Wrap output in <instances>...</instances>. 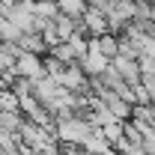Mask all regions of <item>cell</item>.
Masks as SVG:
<instances>
[{
    "label": "cell",
    "instance_id": "52a82bcc",
    "mask_svg": "<svg viewBox=\"0 0 155 155\" xmlns=\"http://www.w3.org/2000/svg\"><path fill=\"white\" fill-rule=\"evenodd\" d=\"M81 24L87 27V36H101V33H107V15H104L101 9H93V6L84 9Z\"/></svg>",
    "mask_w": 155,
    "mask_h": 155
},
{
    "label": "cell",
    "instance_id": "6da1fadb",
    "mask_svg": "<svg viewBox=\"0 0 155 155\" xmlns=\"http://www.w3.org/2000/svg\"><path fill=\"white\" fill-rule=\"evenodd\" d=\"M57 128H54V137H57V143H84L87 140V134L93 131V125L84 119V116H66V119H60V122H54Z\"/></svg>",
    "mask_w": 155,
    "mask_h": 155
},
{
    "label": "cell",
    "instance_id": "2e32d148",
    "mask_svg": "<svg viewBox=\"0 0 155 155\" xmlns=\"http://www.w3.org/2000/svg\"><path fill=\"white\" fill-rule=\"evenodd\" d=\"M98 131H101V137L114 146L116 140L122 137V119H110V122H104V125H98Z\"/></svg>",
    "mask_w": 155,
    "mask_h": 155
},
{
    "label": "cell",
    "instance_id": "8992f818",
    "mask_svg": "<svg viewBox=\"0 0 155 155\" xmlns=\"http://www.w3.org/2000/svg\"><path fill=\"white\" fill-rule=\"evenodd\" d=\"M98 98L107 104V110L114 114V119H131V107H134V104H131V101H125V98H119L114 90H101Z\"/></svg>",
    "mask_w": 155,
    "mask_h": 155
},
{
    "label": "cell",
    "instance_id": "277c9868",
    "mask_svg": "<svg viewBox=\"0 0 155 155\" xmlns=\"http://www.w3.org/2000/svg\"><path fill=\"white\" fill-rule=\"evenodd\" d=\"M15 75L30 78V81H39V78H45L42 57H39V54H30V51H18V57H15Z\"/></svg>",
    "mask_w": 155,
    "mask_h": 155
},
{
    "label": "cell",
    "instance_id": "4fadbf2b",
    "mask_svg": "<svg viewBox=\"0 0 155 155\" xmlns=\"http://www.w3.org/2000/svg\"><path fill=\"white\" fill-rule=\"evenodd\" d=\"M98 81L104 84V90H116V87H122V84H125V78L119 75V72H116V69L110 66V63H107V66L101 69V75H98Z\"/></svg>",
    "mask_w": 155,
    "mask_h": 155
},
{
    "label": "cell",
    "instance_id": "7a4b0ae2",
    "mask_svg": "<svg viewBox=\"0 0 155 155\" xmlns=\"http://www.w3.org/2000/svg\"><path fill=\"white\" fill-rule=\"evenodd\" d=\"M57 84L63 90H69V93H90V75L78 66V63H66L63 66V72L57 75Z\"/></svg>",
    "mask_w": 155,
    "mask_h": 155
},
{
    "label": "cell",
    "instance_id": "ffe728a7",
    "mask_svg": "<svg viewBox=\"0 0 155 155\" xmlns=\"http://www.w3.org/2000/svg\"><path fill=\"white\" fill-rule=\"evenodd\" d=\"M140 84H143V90L149 93V101L155 98V75H140Z\"/></svg>",
    "mask_w": 155,
    "mask_h": 155
},
{
    "label": "cell",
    "instance_id": "ba28073f",
    "mask_svg": "<svg viewBox=\"0 0 155 155\" xmlns=\"http://www.w3.org/2000/svg\"><path fill=\"white\" fill-rule=\"evenodd\" d=\"M110 66L125 78V84H137V81H140V63H137V60H125V57L116 54V57H110Z\"/></svg>",
    "mask_w": 155,
    "mask_h": 155
},
{
    "label": "cell",
    "instance_id": "7c38bea8",
    "mask_svg": "<svg viewBox=\"0 0 155 155\" xmlns=\"http://www.w3.org/2000/svg\"><path fill=\"white\" fill-rule=\"evenodd\" d=\"M21 119H24L21 110H0V128H3V131H9V134H18Z\"/></svg>",
    "mask_w": 155,
    "mask_h": 155
},
{
    "label": "cell",
    "instance_id": "603a6c76",
    "mask_svg": "<svg viewBox=\"0 0 155 155\" xmlns=\"http://www.w3.org/2000/svg\"><path fill=\"white\" fill-rule=\"evenodd\" d=\"M0 155H3V152H0Z\"/></svg>",
    "mask_w": 155,
    "mask_h": 155
},
{
    "label": "cell",
    "instance_id": "9a60e30c",
    "mask_svg": "<svg viewBox=\"0 0 155 155\" xmlns=\"http://www.w3.org/2000/svg\"><path fill=\"white\" fill-rule=\"evenodd\" d=\"M57 9L69 18H81L87 9V0H57Z\"/></svg>",
    "mask_w": 155,
    "mask_h": 155
},
{
    "label": "cell",
    "instance_id": "8fae6325",
    "mask_svg": "<svg viewBox=\"0 0 155 155\" xmlns=\"http://www.w3.org/2000/svg\"><path fill=\"white\" fill-rule=\"evenodd\" d=\"M93 39H96V48L107 60L116 57V48H119V36H116V33H101V36H93Z\"/></svg>",
    "mask_w": 155,
    "mask_h": 155
},
{
    "label": "cell",
    "instance_id": "9c48e42d",
    "mask_svg": "<svg viewBox=\"0 0 155 155\" xmlns=\"http://www.w3.org/2000/svg\"><path fill=\"white\" fill-rule=\"evenodd\" d=\"M81 146H84V149H87L90 155H104L107 149H110V143H107V140L101 137V131H98V128H93V131L87 134V140H84Z\"/></svg>",
    "mask_w": 155,
    "mask_h": 155
},
{
    "label": "cell",
    "instance_id": "3957f363",
    "mask_svg": "<svg viewBox=\"0 0 155 155\" xmlns=\"http://www.w3.org/2000/svg\"><path fill=\"white\" fill-rule=\"evenodd\" d=\"M3 9V18L12 21L15 27H18L21 33H33V3H27V0H18V3H12V6H0Z\"/></svg>",
    "mask_w": 155,
    "mask_h": 155
},
{
    "label": "cell",
    "instance_id": "30bf717a",
    "mask_svg": "<svg viewBox=\"0 0 155 155\" xmlns=\"http://www.w3.org/2000/svg\"><path fill=\"white\" fill-rule=\"evenodd\" d=\"M18 48H21V51H30V54H39V57L48 51V45L42 42V36H39V33H21Z\"/></svg>",
    "mask_w": 155,
    "mask_h": 155
},
{
    "label": "cell",
    "instance_id": "44dd1931",
    "mask_svg": "<svg viewBox=\"0 0 155 155\" xmlns=\"http://www.w3.org/2000/svg\"><path fill=\"white\" fill-rule=\"evenodd\" d=\"M0 21H3V9H0Z\"/></svg>",
    "mask_w": 155,
    "mask_h": 155
},
{
    "label": "cell",
    "instance_id": "d6986e66",
    "mask_svg": "<svg viewBox=\"0 0 155 155\" xmlns=\"http://www.w3.org/2000/svg\"><path fill=\"white\" fill-rule=\"evenodd\" d=\"M39 36H42V42H45V45H48V48H54V45H57V42H60V36H57V30H54V21H48V27H45V30H42V33H39Z\"/></svg>",
    "mask_w": 155,
    "mask_h": 155
},
{
    "label": "cell",
    "instance_id": "5b68a950",
    "mask_svg": "<svg viewBox=\"0 0 155 155\" xmlns=\"http://www.w3.org/2000/svg\"><path fill=\"white\" fill-rule=\"evenodd\" d=\"M107 63H110V60H107V57L96 48V39L90 36V48H87V54H84V57L78 60V66H81L87 75H101V69H104Z\"/></svg>",
    "mask_w": 155,
    "mask_h": 155
},
{
    "label": "cell",
    "instance_id": "e0dca14e",
    "mask_svg": "<svg viewBox=\"0 0 155 155\" xmlns=\"http://www.w3.org/2000/svg\"><path fill=\"white\" fill-rule=\"evenodd\" d=\"M57 0H33V15H39V18H57Z\"/></svg>",
    "mask_w": 155,
    "mask_h": 155
},
{
    "label": "cell",
    "instance_id": "ac0fdd59",
    "mask_svg": "<svg viewBox=\"0 0 155 155\" xmlns=\"http://www.w3.org/2000/svg\"><path fill=\"white\" fill-rule=\"evenodd\" d=\"M18 39H21V30L12 24V21H0V42H15L18 45Z\"/></svg>",
    "mask_w": 155,
    "mask_h": 155
},
{
    "label": "cell",
    "instance_id": "7402d4cb",
    "mask_svg": "<svg viewBox=\"0 0 155 155\" xmlns=\"http://www.w3.org/2000/svg\"><path fill=\"white\" fill-rule=\"evenodd\" d=\"M152 75H155V69H152Z\"/></svg>",
    "mask_w": 155,
    "mask_h": 155
},
{
    "label": "cell",
    "instance_id": "5bb4252c",
    "mask_svg": "<svg viewBox=\"0 0 155 155\" xmlns=\"http://www.w3.org/2000/svg\"><path fill=\"white\" fill-rule=\"evenodd\" d=\"M48 51H51L63 66H66V63H78V51L69 45V42H57V45H54V48H48Z\"/></svg>",
    "mask_w": 155,
    "mask_h": 155
}]
</instances>
